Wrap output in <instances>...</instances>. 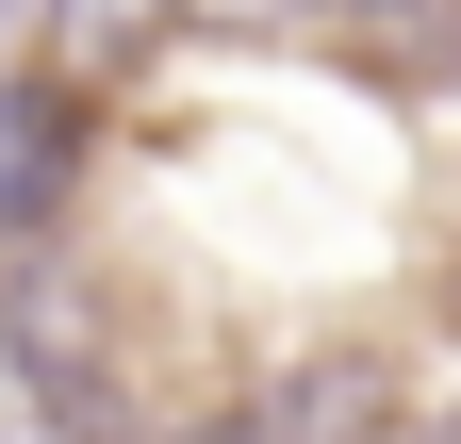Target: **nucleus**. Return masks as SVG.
I'll return each mask as SVG.
<instances>
[{
	"mask_svg": "<svg viewBox=\"0 0 461 444\" xmlns=\"http://www.w3.org/2000/svg\"><path fill=\"white\" fill-rule=\"evenodd\" d=\"M165 0H67V49H115V33H149Z\"/></svg>",
	"mask_w": 461,
	"mask_h": 444,
	"instance_id": "5",
	"label": "nucleus"
},
{
	"mask_svg": "<svg viewBox=\"0 0 461 444\" xmlns=\"http://www.w3.org/2000/svg\"><path fill=\"white\" fill-rule=\"evenodd\" d=\"M429 444H461V395H445V428H429Z\"/></svg>",
	"mask_w": 461,
	"mask_h": 444,
	"instance_id": "7",
	"label": "nucleus"
},
{
	"mask_svg": "<svg viewBox=\"0 0 461 444\" xmlns=\"http://www.w3.org/2000/svg\"><path fill=\"white\" fill-rule=\"evenodd\" d=\"M50 198H67V116H50V83L0 99V231H50Z\"/></svg>",
	"mask_w": 461,
	"mask_h": 444,
	"instance_id": "1",
	"label": "nucleus"
},
{
	"mask_svg": "<svg viewBox=\"0 0 461 444\" xmlns=\"http://www.w3.org/2000/svg\"><path fill=\"white\" fill-rule=\"evenodd\" d=\"M264 428H280V444H379V378H363V362H297V378L264 395Z\"/></svg>",
	"mask_w": 461,
	"mask_h": 444,
	"instance_id": "2",
	"label": "nucleus"
},
{
	"mask_svg": "<svg viewBox=\"0 0 461 444\" xmlns=\"http://www.w3.org/2000/svg\"><path fill=\"white\" fill-rule=\"evenodd\" d=\"M182 17H297V0H182Z\"/></svg>",
	"mask_w": 461,
	"mask_h": 444,
	"instance_id": "6",
	"label": "nucleus"
},
{
	"mask_svg": "<svg viewBox=\"0 0 461 444\" xmlns=\"http://www.w3.org/2000/svg\"><path fill=\"white\" fill-rule=\"evenodd\" d=\"M379 17H412V0H379Z\"/></svg>",
	"mask_w": 461,
	"mask_h": 444,
	"instance_id": "8",
	"label": "nucleus"
},
{
	"mask_svg": "<svg viewBox=\"0 0 461 444\" xmlns=\"http://www.w3.org/2000/svg\"><path fill=\"white\" fill-rule=\"evenodd\" d=\"M67 329H83V297H67V263H17V362H83Z\"/></svg>",
	"mask_w": 461,
	"mask_h": 444,
	"instance_id": "4",
	"label": "nucleus"
},
{
	"mask_svg": "<svg viewBox=\"0 0 461 444\" xmlns=\"http://www.w3.org/2000/svg\"><path fill=\"white\" fill-rule=\"evenodd\" d=\"M33 412L67 428V444H115V428H132V412H115V378H99V362H33Z\"/></svg>",
	"mask_w": 461,
	"mask_h": 444,
	"instance_id": "3",
	"label": "nucleus"
}]
</instances>
